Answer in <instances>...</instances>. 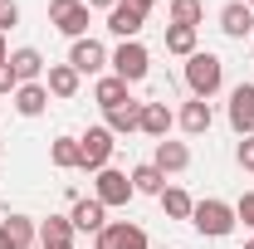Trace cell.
Returning <instances> with one entry per match:
<instances>
[{"instance_id":"cell-1","label":"cell","mask_w":254,"mask_h":249,"mask_svg":"<svg viewBox=\"0 0 254 249\" xmlns=\"http://www.w3.org/2000/svg\"><path fill=\"white\" fill-rule=\"evenodd\" d=\"M220 83H225V63H220V54H190L186 59V88H190V98H210L220 93Z\"/></svg>"},{"instance_id":"cell-2","label":"cell","mask_w":254,"mask_h":249,"mask_svg":"<svg viewBox=\"0 0 254 249\" xmlns=\"http://www.w3.org/2000/svg\"><path fill=\"white\" fill-rule=\"evenodd\" d=\"M190 225H195L200 235H210V240H225L240 220H235V205H225V200H215V195H205V200H195Z\"/></svg>"},{"instance_id":"cell-3","label":"cell","mask_w":254,"mask_h":249,"mask_svg":"<svg viewBox=\"0 0 254 249\" xmlns=\"http://www.w3.org/2000/svg\"><path fill=\"white\" fill-rule=\"evenodd\" d=\"M113 73L123 78V83H142L147 78V68H152V54H147V44L142 39H123L118 44V54H113Z\"/></svg>"},{"instance_id":"cell-4","label":"cell","mask_w":254,"mask_h":249,"mask_svg":"<svg viewBox=\"0 0 254 249\" xmlns=\"http://www.w3.org/2000/svg\"><path fill=\"white\" fill-rule=\"evenodd\" d=\"M49 20H54L59 34L83 39L88 34V0H49Z\"/></svg>"},{"instance_id":"cell-5","label":"cell","mask_w":254,"mask_h":249,"mask_svg":"<svg viewBox=\"0 0 254 249\" xmlns=\"http://www.w3.org/2000/svg\"><path fill=\"white\" fill-rule=\"evenodd\" d=\"M113 132L108 127H88L83 137H78V152H83V161H78V171H103L108 161H113Z\"/></svg>"},{"instance_id":"cell-6","label":"cell","mask_w":254,"mask_h":249,"mask_svg":"<svg viewBox=\"0 0 254 249\" xmlns=\"http://www.w3.org/2000/svg\"><path fill=\"white\" fill-rule=\"evenodd\" d=\"M93 249H147V230L127 225V220H113L93 235Z\"/></svg>"},{"instance_id":"cell-7","label":"cell","mask_w":254,"mask_h":249,"mask_svg":"<svg viewBox=\"0 0 254 249\" xmlns=\"http://www.w3.org/2000/svg\"><path fill=\"white\" fill-rule=\"evenodd\" d=\"M137 190H132V176L127 171H113V166H103L98 171V195L93 200H103V205H127Z\"/></svg>"},{"instance_id":"cell-8","label":"cell","mask_w":254,"mask_h":249,"mask_svg":"<svg viewBox=\"0 0 254 249\" xmlns=\"http://www.w3.org/2000/svg\"><path fill=\"white\" fill-rule=\"evenodd\" d=\"M39 240V225L30 215H5L0 220V249H30Z\"/></svg>"},{"instance_id":"cell-9","label":"cell","mask_w":254,"mask_h":249,"mask_svg":"<svg viewBox=\"0 0 254 249\" xmlns=\"http://www.w3.org/2000/svg\"><path fill=\"white\" fill-rule=\"evenodd\" d=\"M230 127L240 137H254V83H240L230 93Z\"/></svg>"},{"instance_id":"cell-10","label":"cell","mask_w":254,"mask_h":249,"mask_svg":"<svg viewBox=\"0 0 254 249\" xmlns=\"http://www.w3.org/2000/svg\"><path fill=\"white\" fill-rule=\"evenodd\" d=\"M68 63L78 68V78H83V73H98V68L108 63V49H103L98 39H88V34H83V39H73V49H68Z\"/></svg>"},{"instance_id":"cell-11","label":"cell","mask_w":254,"mask_h":249,"mask_svg":"<svg viewBox=\"0 0 254 249\" xmlns=\"http://www.w3.org/2000/svg\"><path fill=\"white\" fill-rule=\"evenodd\" d=\"M152 166H157V171H166V176H176V171H186V166H190V147H186V142L161 137V142H157V156H152Z\"/></svg>"},{"instance_id":"cell-12","label":"cell","mask_w":254,"mask_h":249,"mask_svg":"<svg viewBox=\"0 0 254 249\" xmlns=\"http://www.w3.org/2000/svg\"><path fill=\"white\" fill-rule=\"evenodd\" d=\"M220 30L230 34V39H245V34H254V10L245 5V0H230L220 10Z\"/></svg>"},{"instance_id":"cell-13","label":"cell","mask_w":254,"mask_h":249,"mask_svg":"<svg viewBox=\"0 0 254 249\" xmlns=\"http://www.w3.org/2000/svg\"><path fill=\"white\" fill-rule=\"evenodd\" d=\"M73 235H78V230H73L68 215H49L39 225V245L44 249H73Z\"/></svg>"},{"instance_id":"cell-14","label":"cell","mask_w":254,"mask_h":249,"mask_svg":"<svg viewBox=\"0 0 254 249\" xmlns=\"http://www.w3.org/2000/svg\"><path fill=\"white\" fill-rule=\"evenodd\" d=\"M142 20H147V15L132 10V5H123V0L108 10V30L118 34V39H137V34H142Z\"/></svg>"},{"instance_id":"cell-15","label":"cell","mask_w":254,"mask_h":249,"mask_svg":"<svg viewBox=\"0 0 254 249\" xmlns=\"http://www.w3.org/2000/svg\"><path fill=\"white\" fill-rule=\"evenodd\" d=\"M137 127H142V103H137V98L108 108V132H113V137H127V132H137Z\"/></svg>"},{"instance_id":"cell-16","label":"cell","mask_w":254,"mask_h":249,"mask_svg":"<svg viewBox=\"0 0 254 249\" xmlns=\"http://www.w3.org/2000/svg\"><path fill=\"white\" fill-rule=\"evenodd\" d=\"M44 108H49V88L44 83H20L15 88V113L20 118H39Z\"/></svg>"},{"instance_id":"cell-17","label":"cell","mask_w":254,"mask_h":249,"mask_svg":"<svg viewBox=\"0 0 254 249\" xmlns=\"http://www.w3.org/2000/svg\"><path fill=\"white\" fill-rule=\"evenodd\" d=\"M171 123H176V113H171V108H166V103H142V127H137V132H147V137H166V132H171Z\"/></svg>"},{"instance_id":"cell-18","label":"cell","mask_w":254,"mask_h":249,"mask_svg":"<svg viewBox=\"0 0 254 249\" xmlns=\"http://www.w3.org/2000/svg\"><path fill=\"white\" fill-rule=\"evenodd\" d=\"M44 88H49L54 98H73V93H78V68H73V63H49Z\"/></svg>"},{"instance_id":"cell-19","label":"cell","mask_w":254,"mask_h":249,"mask_svg":"<svg viewBox=\"0 0 254 249\" xmlns=\"http://www.w3.org/2000/svg\"><path fill=\"white\" fill-rule=\"evenodd\" d=\"M10 68H15L20 83H39V78H44V54H39V49H15V54H10Z\"/></svg>"},{"instance_id":"cell-20","label":"cell","mask_w":254,"mask_h":249,"mask_svg":"<svg viewBox=\"0 0 254 249\" xmlns=\"http://www.w3.org/2000/svg\"><path fill=\"white\" fill-rule=\"evenodd\" d=\"M103 210H108V205H103V200H73V230H83V235H98V230H103V225H108V220H103Z\"/></svg>"},{"instance_id":"cell-21","label":"cell","mask_w":254,"mask_h":249,"mask_svg":"<svg viewBox=\"0 0 254 249\" xmlns=\"http://www.w3.org/2000/svg\"><path fill=\"white\" fill-rule=\"evenodd\" d=\"M210 123H215V113H210V103H205V98H190L186 108H181V127H186L190 137L210 132Z\"/></svg>"},{"instance_id":"cell-22","label":"cell","mask_w":254,"mask_h":249,"mask_svg":"<svg viewBox=\"0 0 254 249\" xmlns=\"http://www.w3.org/2000/svg\"><path fill=\"white\" fill-rule=\"evenodd\" d=\"M93 98H98V108L108 113V108H118V103H127V83L118 78V73H108V78H98V88H93Z\"/></svg>"},{"instance_id":"cell-23","label":"cell","mask_w":254,"mask_h":249,"mask_svg":"<svg viewBox=\"0 0 254 249\" xmlns=\"http://www.w3.org/2000/svg\"><path fill=\"white\" fill-rule=\"evenodd\" d=\"M49 161H54L59 171H73V166L83 161V152H78V137H54V142H49Z\"/></svg>"},{"instance_id":"cell-24","label":"cell","mask_w":254,"mask_h":249,"mask_svg":"<svg viewBox=\"0 0 254 249\" xmlns=\"http://www.w3.org/2000/svg\"><path fill=\"white\" fill-rule=\"evenodd\" d=\"M132 190H142V195H161V190H166V171H157L152 161H147V166H132Z\"/></svg>"},{"instance_id":"cell-25","label":"cell","mask_w":254,"mask_h":249,"mask_svg":"<svg viewBox=\"0 0 254 249\" xmlns=\"http://www.w3.org/2000/svg\"><path fill=\"white\" fill-rule=\"evenodd\" d=\"M161 210H166L171 220H190V210H195V200H190V195H186L181 186H166V190H161Z\"/></svg>"},{"instance_id":"cell-26","label":"cell","mask_w":254,"mask_h":249,"mask_svg":"<svg viewBox=\"0 0 254 249\" xmlns=\"http://www.w3.org/2000/svg\"><path fill=\"white\" fill-rule=\"evenodd\" d=\"M166 54L190 59V54H195V30H190V25H166Z\"/></svg>"},{"instance_id":"cell-27","label":"cell","mask_w":254,"mask_h":249,"mask_svg":"<svg viewBox=\"0 0 254 249\" xmlns=\"http://www.w3.org/2000/svg\"><path fill=\"white\" fill-rule=\"evenodd\" d=\"M166 15H171V25H190V30H195V25L205 20V5H200V0H171Z\"/></svg>"},{"instance_id":"cell-28","label":"cell","mask_w":254,"mask_h":249,"mask_svg":"<svg viewBox=\"0 0 254 249\" xmlns=\"http://www.w3.org/2000/svg\"><path fill=\"white\" fill-rule=\"evenodd\" d=\"M15 25H20V5H15V0H0V34L15 30Z\"/></svg>"},{"instance_id":"cell-29","label":"cell","mask_w":254,"mask_h":249,"mask_svg":"<svg viewBox=\"0 0 254 249\" xmlns=\"http://www.w3.org/2000/svg\"><path fill=\"white\" fill-rule=\"evenodd\" d=\"M235 220H245V225L254 230V190H245V195L235 200Z\"/></svg>"},{"instance_id":"cell-30","label":"cell","mask_w":254,"mask_h":249,"mask_svg":"<svg viewBox=\"0 0 254 249\" xmlns=\"http://www.w3.org/2000/svg\"><path fill=\"white\" fill-rule=\"evenodd\" d=\"M235 161H240L245 171H254V137H245V142L235 147Z\"/></svg>"},{"instance_id":"cell-31","label":"cell","mask_w":254,"mask_h":249,"mask_svg":"<svg viewBox=\"0 0 254 249\" xmlns=\"http://www.w3.org/2000/svg\"><path fill=\"white\" fill-rule=\"evenodd\" d=\"M20 88V78H15V68H10V59L0 63V93H15Z\"/></svg>"},{"instance_id":"cell-32","label":"cell","mask_w":254,"mask_h":249,"mask_svg":"<svg viewBox=\"0 0 254 249\" xmlns=\"http://www.w3.org/2000/svg\"><path fill=\"white\" fill-rule=\"evenodd\" d=\"M123 5H132V10H142V15H147V10H152L157 0H123Z\"/></svg>"},{"instance_id":"cell-33","label":"cell","mask_w":254,"mask_h":249,"mask_svg":"<svg viewBox=\"0 0 254 249\" xmlns=\"http://www.w3.org/2000/svg\"><path fill=\"white\" fill-rule=\"evenodd\" d=\"M118 0H88V10H113Z\"/></svg>"},{"instance_id":"cell-34","label":"cell","mask_w":254,"mask_h":249,"mask_svg":"<svg viewBox=\"0 0 254 249\" xmlns=\"http://www.w3.org/2000/svg\"><path fill=\"white\" fill-rule=\"evenodd\" d=\"M10 59V44H5V34H0V63Z\"/></svg>"},{"instance_id":"cell-35","label":"cell","mask_w":254,"mask_h":249,"mask_svg":"<svg viewBox=\"0 0 254 249\" xmlns=\"http://www.w3.org/2000/svg\"><path fill=\"white\" fill-rule=\"evenodd\" d=\"M245 5H250V10H254V0H245Z\"/></svg>"},{"instance_id":"cell-36","label":"cell","mask_w":254,"mask_h":249,"mask_svg":"<svg viewBox=\"0 0 254 249\" xmlns=\"http://www.w3.org/2000/svg\"><path fill=\"white\" fill-rule=\"evenodd\" d=\"M245 249H254V240H250V245H245Z\"/></svg>"}]
</instances>
